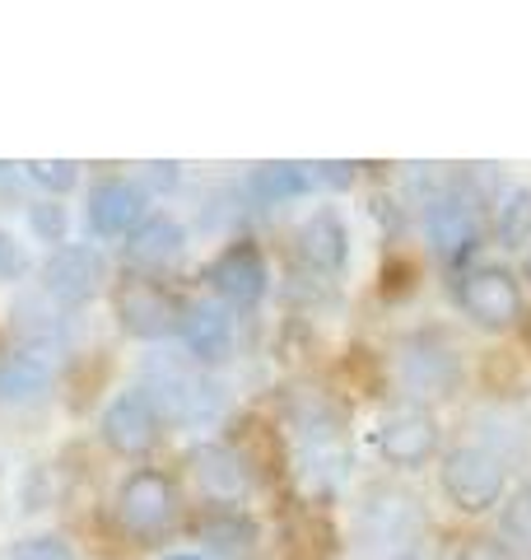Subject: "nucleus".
<instances>
[{"mask_svg": "<svg viewBox=\"0 0 531 560\" xmlns=\"http://www.w3.org/2000/svg\"><path fill=\"white\" fill-rule=\"evenodd\" d=\"M359 541L368 560H401L429 547V514L424 504L392 481H378L359 500Z\"/></svg>", "mask_w": 531, "mask_h": 560, "instance_id": "nucleus-1", "label": "nucleus"}, {"mask_svg": "<svg viewBox=\"0 0 531 560\" xmlns=\"http://www.w3.org/2000/svg\"><path fill=\"white\" fill-rule=\"evenodd\" d=\"M140 388L150 393L158 416L173 425H215L224 416V383L210 378L201 364H187L177 355H150L140 370Z\"/></svg>", "mask_w": 531, "mask_h": 560, "instance_id": "nucleus-2", "label": "nucleus"}, {"mask_svg": "<svg viewBox=\"0 0 531 560\" xmlns=\"http://www.w3.org/2000/svg\"><path fill=\"white\" fill-rule=\"evenodd\" d=\"M345 477H350V440H345L341 411L327 407V401L298 407L294 411V481L312 500H322Z\"/></svg>", "mask_w": 531, "mask_h": 560, "instance_id": "nucleus-3", "label": "nucleus"}, {"mask_svg": "<svg viewBox=\"0 0 531 560\" xmlns=\"http://www.w3.org/2000/svg\"><path fill=\"white\" fill-rule=\"evenodd\" d=\"M481 197L462 183H442L429 201H424V230H429V248L457 267V261H467L475 248H481L485 238V215H481Z\"/></svg>", "mask_w": 531, "mask_h": 560, "instance_id": "nucleus-4", "label": "nucleus"}, {"mask_svg": "<svg viewBox=\"0 0 531 560\" xmlns=\"http://www.w3.org/2000/svg\"><path fill=\"white\" fill-rule=\"evenodd\" d=\"M442 500L462 514H485L504 504V458L485 444H457L438 463Z\"/></svg>", "mask_w": 531, "mask_h": 560, "instance_id": "nucleus-5", "label": "nucleus"}, {"mask_svg": "<svg viewBox=\"0 0 531 560\" xmlns=\"http://www.w3.org/2000/svg\"><path fill=\"white\" fill-rule=\"evenodd\" d=\"M173 518H177V486L168 471L135 467L131 477L117 486V523L127 537L154 541L173 528Z\"/></svg>", "mask_w": 531, "mask_h": 560, "instance_id": "nucleus-6", "label": "nucleus"}, {"mask_svg": "<svg viewBox=\"0 0 531 560\" xmlns=\"http://www.w3.org/2000/svg\"><path fill=\"white\" fill-rule=\"evenodd\" d=\"M113 308H117L121 331L135 341H164L173 331H182V318H187V304L177 300L168 285L145 280V276L121 280L117 294H113Z\"/></svg>", "mask_w": 531, "mask_h": 560, "instance_id": "nucleus-7", "label": "nucleus"}, {"mask_svg": "<svg viewBox=\"0 0 531 560\" xmlns=\"http://www.w3.org/2000/svg\"><path fill=\"white\" fill-rule=\"evenodd\" d=\"M457 300H462L467 318L485 331H508L522 323V280L499 261L471 267L457 285Z\"/></svg>", "mask_w": 531, "mask_h": 560, "instance_id": "nucleus-8", "label": "nucleus"}, {"mask_svg": "<svg viewBox=\"0 0 531 560\" xmlns=\"http://www.w3.org/2000/svg\"><path fill=\"white\" fill-rule=\"evenodd\" d=\"M103 430V444H108L117 458H145V453L158 448V434H164V416L150 401L145 388H127L108 401V411L98 420Z\"/></svg>", "mask_w": 531, "mask_h": 560, "instance_id": "nucleus-9", "label": "nucleus"}, {"mask_svg": "<svg viewBox=\"0 0 531 560\" xmlns=\"http://www.w3.org/2000/svg\"><path fill=\"white\" fill-rule=\"evenodd\" d=\"M401 383L415 401H438V397H452L457 383H462V360L457 350L434 337V331H420L401 346Z\"/></svg>", "mask_w": 531, "mask_h": 560, "instance_id": "nucleus-10", "label": "nucleus"}, {"mask_svg": "<svg viewBox=\"0 0 531 560\" xmlns=\"http://www.w3.org/2000/svg\"><path fill=\"white\" fill-rule=\"evenodd\" d=\"M108 267H103V253L84 248V243H66V248H51V257L43 261V294L61 308H80L103 290Z\"/></svg>", "mask_w": 531, "mask_h": 560, "instance_id": "nucleus-11", "label": "nucleus"}, {"mask_svg": "<svg viewBox=\"0 0 531 560\" xmlns=\"http://www.w3.org/2000/svg\"><path fill=\"white\" fill-rule=\"evenodd\" d=\"M205 280H210V290L220 294V304L257 308L266 300V285H271V271H266V257H261L257 243L238 238V243H228L215 261H210Z\"/></svg>", "mask_w": 531, "mask_h": 560, "instance_id": "nucleus-12", "label": "nucleus"}, {"mask_svg": "<svg viewBox=\"0 0 531 560\" xmlns=\"http://www.w3.org/2000/svg\"><path fill=\"white\" fill-rule=\"evenodd\" d=\"M378 448L382 458L401 467V471H420L429 467L434 448H438V420L424 411V407H397L382 416L378 425Z\"/></svg>", "mask_w": 531, "mask_h": 560, "instance_id": "nucleus-13", "label": "nucleus"}, {"mask_svg": "<svg viewBox=\"0 0 531 560\" xmlns=\"http://www.w3.org/2000/svg\"><path fill=\"white\" fill-rule=\"evenodd\" d=\"M182 346L191 364H201V370H215V364L234 360V346H238V331H234V313L228 304L220 300H197L187 304V318H182Z\"/></svg>", "mask_w": 531, "mask_h": 560, "instance_id": "nucleus-14", "label": "nucleus"}, {"mask_svg": "<svg viewBox=\"0 0 531 560\" xmlns=\"http://www.w3.org/2000/svg\"><path fill=\"white\" fill-rule=\"evenodd\" d=\"M182 248H187V230L173 215H145L127 234V267L135 276L154 280V276H164V271L177 267Z\"/></svg>", "mask_w": 531, "mask_h": 560, "instance_id": "nucleus-15", "label": "nucleus"}, {"mask_svg": "<svg viewBox=\"0 0 531 560\" xmlns=\"http://www.w3.org/2000/svg\"><path fill=\"white\" fill-rule=\"evenodd\" d=\"M298 257L312 276H341L350 261V230L341 220V210H312V215L298 224Z\"/></svg>", "mask_w": 531, "mask_h": 560, "instance_id": "nucleus-16", "label": "nucleus"}, {"mask_svg": "<svg viewBox=\"0 0 531 560\" xmlns=\"http://www.w3.org/2000/svg\"><path fill=\"white\" fill-rule=\"evenodd\" d=\"M145 220V187L131 178H103L88 191V230L98 238H121Z\"/></svg>", "mask_w": 531, "mask_h": 560, "instance_id": "nucleus-17", "label": "nucleus"}, {"mask_svg": "<svg viewBox=\"0 0 531 560\" xmlns=\"http://www.w3.org/2000/svg\"><path fill=\"white\" fill-rule=\"evenodd\" d=\"M14 331H20L28 355L43 360L75 341V318H70L61 304H51L47 294H28V300L14 304Z\"/></svg>", "mask_w": 531, "mask_h": 560, "instance_id": "nucleus-18", "label": "nucleus"}, {"mask_svg": "<svg viewBox=\"0 0 531 560\" xmlns=\"http://www.w3.org/2000/svg\"><path fill=\"white\" fill-rule=\"evenodd\" d=\"M201 541L220 560H261V528L234 504H215L201 518Z\"/></svg>", "mask_w": 531, "mask_h": 560, "instance_id": "nucleus-19", "label": "nucleus"}, {"mask_svg": "<svg viewBox=\"0 0 531 560\" xmlns=\"http://www.w3.org/2000/svg\"><path fill=\"white\" fill-rule=\"evenodd\" d=\"M191 471H197L201 490L215 504H234L243 495V486H247V467L228 444H201L197 453H191Z\"/></svg>", "mask_w": 531, "mask_h": 560, "instance_id": "nucleus-20", "label": "nucleus"}, {"mask_svg": "<svg viewBox=\"0 0 531 560\" xmlns=\"http://www.w3.org/2000/svg\"><path fill=\"white\" fill-rule=\"evenodd\" d=\"M51 393V364L28 355V350H14V355L0 360V401H43Z\"/></svg>", "mask_w": 531, "mask_h": 560, "instance_id": "nucleus-21", "label": "nucleus"}, {"mask_svg": "<svg viewBox=\"0 0 531 560\" xmlns=\"http://www.w3.org/2000/svg\"><path fill=\"white\" fill-rule=\"evenodd\" d=\"M312 187H317L312 164H261L252 178H247V191H252L257 201H266V206L304 197V191H312Z\"/></svg>", "mask_w": 531, "mask_h": 560, "instance_id": "nucleus-22", "label": "nucleus"}, {"mask_svg": "<svg viewBox=\"0 0 531 560\" xmlns=\"http://www.w3.org/2000/svg\"><path fill=\"white\" fill-rule=\"evenodd\" d=\"M494 238L504 248H531V187L512 183L494 201Z\"/></svg>", "mask_w": 531, "mask_h": 560, "instance_id": "nucleus-23", "label": "nucleus"}, {"mask_svg": "<svg viewBox=\"0 0 531 560\" xmlns=\"http://www.w3.org/2000/svg\"><path fill=\"white\" fill-rule=\"evenodd\" d=\"M335 533L322 514H298L285 533V560H331Z\"/></svg>", "mask_w": 531, "mask_h": 560, "instance_id": "nucleus-24", "label": "nucleus"}, {"mask_svg": "<svg viewBox=\"0 0 531 560\" xmlns=\"http://www.w3.org/2000/svg\"><path fill=\"white\" fill-rule=\"evenodd\" d=\"M499 541L512 556H527L531 560V477L512 490L508 504L499 510Z\"/></svg>", "mask_w": 531, "mask_h": 560, "instance_id": "nucleus-25", "label": "nucleus"}, {"mask_svg": "<svg viewBox=\"0 0 531 560\" xmlns=\"http://www.w3.org/2000/svg\"><path fill=\"white\" fill-rule=\"evenodd\" d=\"M28 230L38 234L43 243H57V248H66V230H70V220H66V206L57 197H47V201H33L28 206Z\"/></svg>", "mask_w": 531, "mask_h": 560, "instance_id": "nucleus-26", "label": "nucleus"}, {"mask_svg": "<svg viewBox=\"0 0 531 560\" xmlns=\"http://www.w3.org/2000/svg\"><path fill=\"white\" fill-rule=\"evenodd\" d=\"M24 168H28L33 183L51 191V197H61V191H70L80 183V164L75 160H28Z\"/></svg>", "mask_w": 531, "mask_h": 560, "instance_id": "nucleus-27", "label": "nucleus"}, {"mask_svg": "<svg viewBox=\"0 0 531 560\" xmlns=\"http://www.w3.org/2000/svg\"><path fill=\"white\" fill-rule=\"evenodd\" d=\"M10 560H80V556L61 537H24V541H14Z\"/></svg>", "mask_w": 531, "mask_h": 560, "instance_id": "nucleus-28", "label": "nucleus"}, {"mask_svg": "<svg viewBox=\"0 0 531 560\" xmlns=\"http://www.w3.org/2000/svg\"><path fill=\"white\" fill-rule=\"evenodd\" d=\"M24 271H28L24 243L14 238L10 230H0V280H24Z\"/></svg>", "mask_w": 531, "mask_h": 560, "instance_id": "nucleus-29", "label": "nucleus"}, {"mask_svg": "<svg viewBox=\"0 0 531 560\" xmlns=\"http://www.w3.org/2000/svg\"><path fill=\"white\" fill-rule=\"evenodd\" d=\"M452 560H518V556H512V551L504 547V541H489V537H481V541H467V547L457 551Z\"/></svg>", "mask_w": 531, "mask_h": 560, "instance_id": "nucleus-30", "label": "nucleus"}, {"mask_svg": "<svg viewBox=\"0 0 531 560\" xmlns=\"http://www.w3.org/2000/svg\"><path fill=\"white\" fill-rule=\"evenodd\" d=\"M145 183L173 187V183H177V164H145Z\"/></svg>", "mask_w": 531, "mask_h": 560, "instance_id": "nucleus-31", "label": "nucleus"}, {"mask_svg": "<svg viewBox=\"0 0 531 560\" xmlns=\"http://www.w3.org/2000/svg\"><path fill=\"white\" fill-rule=\"evenodd\" d=\"M401 560H434V547H424V551H415V556H401Z\"/></svg>", "mask_w": 531, "mask_h": 560, "instance_id": "nucleus-32", "label": "nucleus"}, {"mask_svg": "<svg viewBox=\"0 0 531 560\" xmlns=\"http://www.w3.org/2000/svg\"><path fill=\"white\" fill-rule=\"evenodd\" d=\"M522 276L531 280V248H527V257H522Z\"/></svg>", "mask_w": 531, "mask_h": 560, "instance_id": "nucleus-33", "label": "nucleus"}, {"mask_svg": "<svg viewBox=\"0 0 531 560\" xmlns=\"http://www.w3.org/2000/svg\"><path fill=\"white\" fill-rule=\"evenodd\" d=\"M164 560H205V556H164Z\"/></svg>", "mask_w": 531, "mask_h": 560, "instance_id": "nucleus-34", "label": "nucleus"}]
</instances>
